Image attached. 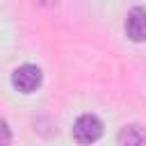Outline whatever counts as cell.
<instances>
[{
  "mask_svg": "<svg viewBox=\"0 0 146 146\" xmlns=\"http://www.w3.org/2000/svg\"><path fill=\"white\" fill-rule=\"evenodd\" d=\"M11 141V132H9V125L5 119H0V144H9Z\"/></svg>",
  "mask_w": 146,
  "mask_h": 146,
  "instance_id": "5",
  "label": "cell"
},
{
  "mask_svg": "<svg viewBox=\"0 0 146 146\" xmlns=\"http://www.w3.org/2000/svg\"><path fill=\"white\" fill-rule=\"evenodd\" d=\"M36 2H39V5H55L57 0H36Z\"/></svg>",
  "mask_w": 146,
  "mask_h": 146,
  "instance_id": "6",
  "label": "cell"
},
{
  "mask_svg": "<svg viewBox=\"0 0 146 146\" xmlns=\"http://www.w3.org/2000/svg\"><path fill=\"white\" fill-rule=\"evenodd\" d=\"M125 34L130 41H146V7H132L128 11Z\"/></svg>",
  "mask_w": 146,
  "mask_h": 146,
  "instance_id": "3",
  "label": "cell"
},
{
  "mask_svg": "<svg viewBox=\"0 0 146 146\" xmlns=\"http://www.w3.org/2000/svg\"><path fill=\"white\" fill-rule=\"evenodd\" d=\"M116 141H119L121 146H139V144H146V132H144L139 125H125V128L119 132Z\"/></svg>",
  "mask_w": 146,
  "mask_h": 146,
  "instance_id": "4",
  "label": "cell"
},
{
  "mask_svg": "<svg viewBox=\"0 0 146 146\" xmlns=\"http://www.w3.org/2000/svg\"><path fill=\"white\" fill-rule=\"evenodd\" d=\"M100 135H103V123L94 114H82L73 125V137L80 144H91V141L100 139Z\"/></svg>",
  "mask_w": 146,
  "mask_h": 146,
  "instance_id": "2",
  "label": "cell"
},
{
  "mask_svg": "<svg viewBox=\"0 0 146 146\" xmlns=\"http://www.w3.org/2000/svg\"><path fill=\"white\" fill-rule=\"evenodd\" d=\"M11 84L21 94H32L41 84V68L34 64H23L11 73Z\"/></svg>",
  "mask_w": 146,
  "mask_h": 146,
  "instance_id": "1",
  "label": "cell"
}]
</instances>
